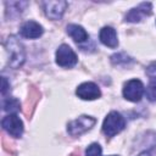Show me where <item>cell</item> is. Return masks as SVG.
Masks as SVG:
<instances>
[{"label":"cell","mask_w":156,"mask_h":156,"mask_svg":"<svg viewBox=\"0 0 156 156\" xmlns=\"http://www.w3.org/2000/svg\"><path fill=\"white\" fill-rule=\"evenodd\" d=\"M5 48L9 52V63L13 68H20L26 58V52L22 43L13 35H10L5 41Z\"/></svg>","instance_id":"cell-1"},{"label":"cell","mask_w":156,"mask_h":156,"mask_svg":"<svg viewBox=\"0 0 156 156\" xmlns=\"http://www.w3.org/2000/svg\"><path fill=\"white\" fill-rule=\"evenodd\" d=\"M126 127V121L123 116L117 111H111L104 119L102 132L106 136H113L118 134Z\"/></svg>","instance_id":"cell-2"},{"label":"cell","mask_w":156,"mask_h":156,"mask_svg":"<svg viewBox=\"0 0 156 156\" xmlns=\"http://www.w3.org/2000/svg\"><path fill=\"white\" fill-rule=\"evenodd\" d=\"M96 123V119L91 116H80L73 121H71L67 126V132L73 135V136H77V135H80L83 133H85L87 130L91 129L93 126Z\"/></svg>","instance_id":"cell-3"},{"label":"cell","mask_w":156,"mask_h":156,"mask_svg":"<svg viewBox=\"0 0 156 156\" xmlns=\"http://www.w3.org/2000/svg\"><path fill=\"white\" fill-rule=\"evenodd\" d=\"M1 126L11 136L20 138L23 133V122L16 113H10L5 116L1 121Z\"/></svg>","instance_id":"cell-4"},{"label":"cell","mask_w":156,"mask_h":156,"mask_svg":"<svg viewBox=\"0 0 156 156\" xmlns=\"http://www.w3.org/2000/svg\"><path fill=\"white\" fill-rule=\"evenodd\" d=\"M56 63L61 67H73L77 63L76 52L67 44H62L56 50Z\"/></svg>","instance_id":"cell-5"},{"label":"cell","mask_w":156,"mask_h":156,"mask_svg":"<svg viewBox=\"0 0 156 156\" xmlns=\"http://www.w3.org/2000/svg\"><path fill=\"white\" fill-rule=\"evenodd\" d=\"M144 94V84L139 79H130L124 84L123 96L133 102H136L141 99Z\"/></svg>","instance_id":"cell-6"},{"label":"cell","mask_w":156,"mask_h":156,"mask_svg":"<svg viewBox=\"0 0 156 156\" xmlns=\"http://www.w3.org/2000/svg\"><path fill=\"white\" fill-rule=\"evenodd\" d=\"M67 2L58 0V1H43V7L45 15L51 20H60L67 9Z\"/></svg>","instance_id":"cell-7"},{"label":"cell","mask_w":156,"mask_h":156,"mask_svg":"<svg viewBox=\"0 0 156 156\" xmlns=\"http://www.w3.org/2000/svg\"><path fill=\"white\" fill-rule=\"evenodd\" d=\"M76 94L82 100H95V99L100 98L101 91L95 83L85 82V83H82L80 85H78Z\"/></svg>","instance_id":"cell-8"},{"label":"cell","mask_w":156,"mask_h":156,"mask_svg":"<svg viewBox=\"0 0 156 156\" xmlns=\"http://www.w3.org/2000/svg\"><path fill=\"white\" fill-rule=\"evenodd\" d=\"M150 15H151V4L150 2H141L139 6L132 9L126 15V21L127 22H139L145 16H150Z\"/></svg>","instance_id":"cell-9"},{"label":"cell","mask_w":156,"mask_h":156,"mask_svg":"<svg viewBox=\"0 0 156 156\" xmlns=\"http://www.w3.org/2000/svg\"><path fill=\"white\" fill-rule=\"evenodd\" d=\"M44 29L43 27L35 22V21H27L22 24L21 29H20V33L22 37L24 38H28V39H37L39 38L41 34H43Z\"/></svg>","instance_id":"cell-10"},{"label":"cell","mask_w":156,"mask_h":156,"mask_svg":"<svg viewBox=\"0 0 156 156\" xmlns=\"http://www.w3.org/2000/svg\"><path fill=\"white\" fill-rule=\"evenodd\" d=\"M99 38H100V41L104 45H106V46H108L111 49H115L118 45L117 33L112 27H108V26L104 27L99 33Z\"/></svg>","instance_id":"cell-11"},{"label":"cell","mask_w":156,"mask_h":156,"mask_svg":"<svg viewBox=\"0 0 156 156\" xmlns=\"http://www.w3.org/2000/svg\"><path fill=\"white\" fill-rule=\"evenodd\" d=\"M67 33L68 35L76 41V43H83L88 39V33L85 29L78 24H69L67 26Z\"/></svg>","instance_id":"cell-12"},{"label":"cell","mask_w":156,"mask_h":156,"mask_svg":"<svg viewBox=\"0 0 156 156\" xmlns=\"http://www.w3.org/2000/svg\"><path fill=\"white\" fill-rule=\"evenodd\" d=\"M2 107H4V111L6 112L16 113L17 111L21 110V102L15 98H7L2 102Z\"/></svg>","instance_id":"cell-13"},{"label":"cell","mask_w":156,"mask_h":156,"mask_svg":"<svg viewBox=\"0 0 156 156\" xmlns=\"http://www.w3.org/2000/svg\"><path fill=\"white\" fill-rule=\"evenodd\" d=\"M146 98L150 101H156V77H150V82L146 88Z\"/></svg>","instance_id":"cell-14"},{"label":"cell","mask_w":156,"mask_h":156,"mask_svg":"<svg viewBox=\"0 0 156 156\" xmlns=\"http://www.w3.org/2000/svg\"><path fill=\"white\" fill-rule=\"evenodd\" d=\"M111 61H112V63H115V65H121V63L126 65V63L130 62L132 58H130L129 56H127L126 54H122V52H121V54L112 55V56H111Z\"/></svg>","instance_id":"cell-15"},{"label":"cell","mask_w":156,"mask_h":156,"mask_svg":"<svg viewBox=\"0 0 156 156\" xmlns=\"http://www.w3.org/2000/svg\"><path fill=\"white\" fill-rule=\"evenodd\" d=\"M87 156H101V146L98 143H93L88 146L85 151Z\"/></svg>","instance_id":"cell-16"},{"label":"cell","mask_w":156,"mask_h":156,"mask_svg":"<svg viewBox=\"0 0 156 156\" xmlns=\"http://www.w3.org/2000/svg\"><path fill=\"white\" fill-rule=\"evenodd\" d=\"M146 73L149 74V77H156V62H152L146 68Z\"/></svg>","instance_id":"cell-17"},{"label":"cell","mask_w":156,"mask_h":156,"mask_svg":"<svg viewBox=\"0 0 156 156\" xmlns=\"http://www.w3.org/2000/svg\"><path fill=\"white\" fill-rule=\"evenodd\" d=\"M1 80H2V88H1V94H2V95H5V94H6V91H7L9 89H10V85L7 84V80H6V78H5V77H2V79H1Z\"/></svg>","instance_id":"cell-18"},{"label":"cell","mask_w":156,"mask_h":156,"mask_svg":"<svg viewBox=\"0 0 156 156\" xmlns=\"http://www.w3.org/2000/svg\"><path fill=\"white\" fill-rule=\"evenodd\" d=\"M139 156H152V154H151V151H144V152L140 154Z\"/></svg>","instance_id":"cell-19"},{"label":"cell","mask_w":156,"mask_h":156,"mask_svg":"<svg viewBox=\"0 0 156 156\" xmlns=\"http://www.w3.org/2000/svg\"><path fill=\"white\" fill-rule=\"evenodd\" d=\"M71 156H79V154H72Z\"/></svg>","instance_id":"cell-20"}]
</instances>
